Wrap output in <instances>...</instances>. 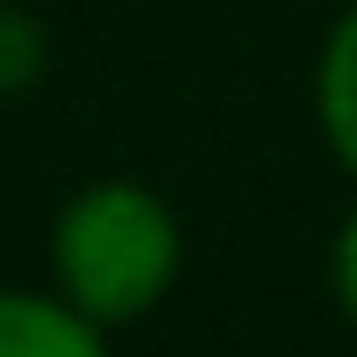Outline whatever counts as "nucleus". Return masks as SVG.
I'll return each mask as SVG.
<instances>
[{
  "label": "nucleus",
  "mask_w": 357,
  "mask_h": 357,
  "mask_svg": "<svg viewBox=\"0 0 357 357\" xmlns=\"http://www.w3.org/2000/svg\"><path fill=\"white\" fill-rule=\"evenodd\" d=\"M52 66V37H44V22L29 8H15V0H0V95H29Z\"/></svg>",
  "instance_id": "4"
},
{
  "label": "nucleus",
  "mask_w": 357,
  "mask_h": 357,
  "mask_svg": "<svg viewBox=\"0 0 357 357\" xmlns=\"http://www.w3.org/2000/svg\"><path fill=\"white\" fill-rule=\"evenodd\" d=\"M109 335L66 299V291L0 284V357H95Z\"/></svg>",
  "instance_id": "2"
},
{
  "label": "nucleus",
  "mask_w": 357,
  "mask_h": 357,
  "mask_svg": "<svg viewBox=\"0 0 357 357\" xmlns=\"http://www.w3.org/2000/svg\"><path fill=\"white\" fill-rule=\"evenodd\" d=\"M314 124H321L328 160L357 183V0L328 22V37H321V59H314Z\"/></svg>",
  "instance_id": "3"
},
{
  "label": "nucleus",
  "mask_w": 357,
  "mask_h": 357,
  "mask_svg": "<svg viewBox=\"0 0 357 357\" xmlns=\"http://www.w3.org/2000/svg\"><path fill=\"white\" fill-rule=\"evenodd\" d=\"M183 278V219L132 175L80 183L52 219V284L102 335L146 321Z\"/></svg>",
  "instance_id": "1"
},
{
  "label": "nucleus",
  "mask_w": 357,
  "mask_h": 357,
  "mask_svg": "<svg viewBox=\"0 0 357 357\" xmlns=\"http://www.w3.org/2000/svg\"><path fill=\"white\" fill-rule=\"evenodd\" d=\"M328 291H335V314L357 328V204L343 212V226L328 241Z\"/></svg>",
  "instance_id": "5"
}]
</instances>
